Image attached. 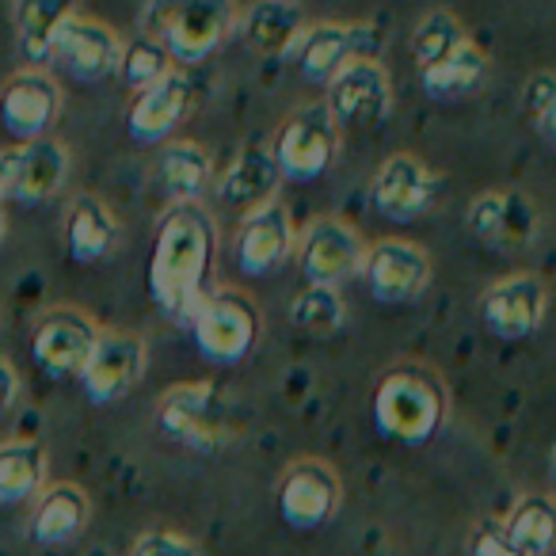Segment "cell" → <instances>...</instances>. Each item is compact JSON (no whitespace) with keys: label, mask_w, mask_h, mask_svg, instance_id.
Listing matches in <instances>:
<instances>
[{"label":"cell","mask_w":556,"mask_h":556,"mask_svg":"<svg viewBox=\"0 0 556 556\" xmlns=\"http://www.w3.org/2000/svg\"><path fill=\"white\" fill-rule=\"evenodd\" d=\"M553 100H556V73L553 70L530 73V77H526V85H522V96H518V103H522L526 118L533 123V118H538L541 111H545Z\"/></svg>","instance_id":"cell-34"},{"label":"cell","mask_w":556,"mask_h":556,"mask_svg":"<svg viewBox=\"0 0 556 556\" xmlns=\"http://www.w3.org/2000/svg\"><path fill=\"white\" fill-rule=\"evenodd\" d=\"M62 115V88L47 70H20L0 88V126L12 141L50 138Z\"/></svg>","instance_id":"cell-14"},{"label":"cell","mask_w":556,"mask_h":556,"mask_svg":"<svg viewBox=\"0 0 556 556\" xmlns=\"http://www.w3.org/2000/svg\"><path fill=\"white\" fill-rule=\"evenodd\" d=\"M290 325L298 332L313 336V340H328L348 325V305H343L340 290L332 287H305L290 305Z\"/></svg>","instance_id":"cell-31"},{"label":"cell","mask_w":556,"mask_h":556,"mask_svg":"<svg viewBox=\"0 0 556 556\" xmlns=\"http://www.w3.org/2000/svg\"><path fill=\"white\" fill-rule=\"evenodd\" d=\"M4 229H9V222H4V210H0V240H4Z\"/></svg>","instance_id":"cell-39"},{"label":"cell","mask_w":556,"mask_h":556,"mask_svg":"<svg viewBox=\"0 0 556 556\" xmlns=\"http://www.w3.org/2000/svg\"><path fill=\"white\" fill-rule=\"evenodd\" d=\"M290 4H298V0H290Z\"/></svg>","instance_id":"cell-42"},{"label":"cell","mask_w":556,"mask_h":556,"mask_svg":"<svg viewBox=\"0 0 556 556\" xmlns=\"http://www.w3.org/2000/svg\"><path fill=\"white\" fill-rule=\"evenodd\" d=\"M431 255L424 244L404 237H381L366 248V260L358 278L366 282V294L378 305H412L431 287Z\"/></svg>","instance_id":"cell-8"},{"label":"cell","mask_w":556,"mask_h":556,"mask_svg":"<svg viewBox=\"0 0 556 556\" xmlns=\"http://www.w3.org/2000/svg\"><path fill=\"white\" fill-rule=\"evenodd\" d=\"M20 396V374L16 366L9 363V358H0V412L12 408Z\"/></svg>","instance_id":"cell-37"},{"label":"cell","mask_w":556,"mask_h":556,"mask_svg":"<svg viewBox=\"0 0 556 556\" xmlns=\"http://www.w3.org/2000/svg\"><path fill=\"white\" fill-rule=\"evenodd\" d=\"M149 363V348L134 332H100L85 370H80V389L92 404H115L141 381Z\"/></svg>","instance_id":"cell-18"},{"label":"cell","mask_w":556,"mask_h":556,"mask_svg":"<svg viewBox=\"0 0 556 556\" xmlns=\"http://www.w3.org/2000/svg\"><path fill=\"white\" fill-rule=\"evenodd\" d=\"M434 194H439V176L416 153L386 156L370 179V206L386 222H416L431 210Z\"/></svg>","instance_id":"cell-17"},{"label":"cell","mask_w":556,"mask_h":556,"mask_svg":"<svg viewBox=\"0 0 556 556\" xmlns=\"http://www.w3.org/2000/svg\"><path fill=\"white\" fill-rule=\"evenodd\" d=\"M118 217L111 214V206L96 194H77L65 210V252L73 263H103L118 248Z\"/></svg>","instance_id":"cell-23"},{"label":"cell","mask_w":556,"mask_h":556,"mask_svg":"<svg viewBox=\"0 0 556 556\" xmlns=\"http://www.w3.org/2000/svg\"><path fill=\"white\" fill-rule=\"evenodd\" d=\"M0 199H4V184H0Z\"/></svg>","instance_id":"cell-41"},{"label":"cell","mask_w":556,"mask_h":556,"mask_svg":"<svg viewBox=\"0 0 556 556\" xmlns=\"http://www.w3.org/2000/svg\"><path fill=\"white\" fill-rule=\"evenodd\" d=\"M134 556H202V553L187 538H179V533H146L134 545Z\"/></svg>","instance_id":"cell-35"},{"label":"cell","mask_w":556,"mask_h":556,"mask_svg":"<svg viewBox=\"0 0 556 556\" xmlns=\"http://www.w3.org/2000/svg\"><path fill=\"white\" fill-rule=\"evenodd\" d=\"M366 240L363 232L355 229L351 222L343 217H317L309 222V229L298 237V267L305 275V287H332L340 290L343 282L363 270V260H366Z\"/></svg>","instance_id":"cell-9"},{"label":"cell","mask_w":556,"mask_h":556,"mask_svg":"<svg viewBox=\"0 0 556 556\" xmlns=\"http://www.w3.org/2000/svg\"><path fill=\"white\" fill-rule=\"evenodd\" d=\"M118 58H123V39L100 20L73 16V12L62 20L54 35V50H50V62H58L80 85L115 77Z\"/></svg>","instance_id":"cell-19"},{"label":"cell","mask_w":556,"mask_h":556,"mask_svg":"<svg viewBox=\"0 0 556 556\" xmlns=\"http://www.w3.org/2000/svg\"><path fill=\"white\" fill-rule=\"evenodd\" d=\"M465 39H469V35H465V24L450 9L427 12V16L416 24V31H412V54H416V65L419 70H431V65H439L442 58L454 54Z\"/></svg>","instance_id":"cell-32"},{"label":"cell","mask_w":556,"mask_h":556,"mask_svg":"<svg viewBox=\"0 0 556 556\" xmlns=\"http://www.w3.org/2000/svg\"><path fill=\"white\" fill-rule=\"evenodd\" d=\"M278 176L275 161H270V149L263 146H244L237 153V161L229 164L222 179H217V202L232 214H252V210L267 206L270 199H278Z\"/></svg>","instance_id":"cell-22"},{"label":"cell","mask_w":556,"mask_h":556,"mask_svg":"<svg viewBox=\"0 0 556 556\" xmlns=\"http://www.w3.org/2000/svg\"><path fill=\"white\" fill-rule=\"evenodd\" d=\"M240 24L237 0H149L141 12V35L168 50L172 65L210 62Z\"/></svg>","instance_id":"cell-2"},{"label":"cell","mask_w":556,"mask_h":556,"mask_svg":"<svg viewBox=\"0 0 556 556\" xmlns=\"http://www.w3.org/2000/svg\"><path fill=\"white\" fill-rule=\"evenodd\" d=\"M156 424L164 427V434H172L176 442L191 450H222L225 442L237 434V427L229 424L222 396L210 381H191V386H172L161 396L156 408Z\"/></svg>","instance_id":"cell-10"},{"label":"cell","mask_w":556,"mask_h":556,"mask_svg":"<svg viewBox=\"0 0 556 556\" xmlns=\"http://www.w3.org/2000/svg\"><path fill=\"white\" fill-rule=\"evenodd\" d=\"M194 348L214 366H240L263 336V313L240 290H210L191 317Z\"/></svg>","instance_id":"cell-5"},{"label":"cell","mask_w":556,"mask_h":556,"mask_svg":"<svg viewBox=\"0 0 556 556\" xmlns=\"http://www.w3.org/2000/svg\"><path fill=\"white\" fill-rule=\"evenodd\" d=\"M65 179H70V149L54 138L27 141V146L0 153V184H4V194L24 202V206L54 199Z\"/></svg>","instance_id":"cell-20"},{"label":"cell","mask_w":556,"mask_h":556,"mask_svg":"<svg viewBox=\"0 0 556 556\" xmlns=\"http://www.w3.org/2000/svg\"><path fill=\"white\" fill-rule=\"evenodd\" d=\"M153 172L172 202H202V194L214 187V161L199 141H164Z\"/></svg>","instance_id":"cell-24"},{"label":"cell","mask_w":556,"mask_h":556,"mask_svg":"<svg viewBox=\"0 0 556 556\" xmlns=\"http://www.w3.org/2000/svg\"><path fill=\"white\" fill-rule=\"evenodd\" d=\"M302 27H305L302 4H290V0H255L252 9L240 16L237 31L260 54H287L298 35H302Z\"/></svg>","instance_id":"cell-26"},{"label":"cell","mask_w":556,"mask_h":556,"mask_svg":"<svg viewBox=\"0 0 556 556\" xmlns=\"http://www.w3.org/2000/svg\"><path fill=\"white\" fill-rule=\"evenodd\" d=\"M465 232L492 252H518L530 248L541 232V210L530 194L515 191H480L465 210Z\"/></svg>","instance_id":"cell-12"},{"label":"cell","mask_w":556,"mask_h":556,"mask_svg":"<svg viewBox=\"0 0 556 556\" xmlns=\"http://www.w3.org/2000/svg\"><path fill=\"white\" fill-rule=\"evenodd\" d=\"M176 70L168 58V50L161 47L156 39H149V35H134L130 42H123V58H118V77L126 80V85L134 88V92H141V88L156 85V80H164L168 73Z\"/></svg>","instance_id":"cell-33"},{"label":"cell","mask_w":556,"mask_h":556,"mask_svg":"<svg viewBox=\"0 0 556 556\" xmlns=\"http://www.w3.org/2000/svg\"><path fill=\"white\" fill-rule=\"evenodd\" d=\"M374 42L378 31L374 24H340V20H325V24H305L294 47L287 50L290 65L302 73L309 85H328L336 73L355 58H374Z\"/></svg>","instance_id":"cell-11"},{"label":"cell","mask_w":556,"mask_h":556,"mask_svg":"<svg viewBox=\"0 0 556 556\" xmlns=\"http://www.w3.org/2000/svg\"><path fill=\"white\" fill-rule=\"evenodd\" d=\"M194 103V88L184 73L172 70L164 80L141 88L130 103V115H126V130H130L134 141L141 146H164L172 141V134L179 130V123L187 118Z\"/></svg>","instance_id":"cell-21"},{"label":"cell","mask_w":556,"mask_h":556,"mask_svg":"<svg viewBox=\"0 0 556 556\" xmlns=\"http://www.w3.org/2000/svg\"><path fill=\"white\" fill-rule=\"evenodd\" d=\"M374 427L401 446H424L446 419V386L424 363H401L374 386Z\"/></svg>","instance_id":"cell-3"},{"label":"cell","mask_w":556,"mask_h":556,"mask_svg":"<svg viewBox=\"0 0 556 556\" xmlns=\"http://www.w3.org/2000/svg\"><path fill=\"white\" fill-rule=\"evenodd\" d=\"M47 477V454L39 442H4L0 446V503H24L42 488Z\"/></svg>","instance_id":"cell-30"},{"label":"cell","mask_w":556,"mask_h":556,"mask_svg":"<svg viewBox=\"0 0 556 556\" xmlns=\"http://www.w3.org/2000/svg\"><path fill=\"white\" fill-rule=\"evenodd\" d=\"M548 282L538 270H510L480 294V325L500 343H522L545 325Z\"/></svg>","instance_id":"cell-6"},{"label":"cell","mask_w":556,"mask_h":556,"mask_svg":"<svg viewBox=\"0 0 556 556\" xmlns=\"http://www.w3.org/2000/svg\"><path fill=\"white\" fill-rule=\"evenodd\" d=\"M294 248H298L294 217H290V210L282 202L270 199L267 206L240 217L237 237H232V260H237L240 275L267 278L294 255Z\"/></svg>","instance_id":"cell-15"},{"label":"cell","mask_w":556,"mask_h":556,"mask_svg":"<svg viewBox=\"0 0 556 556\" xmlns=\"http://www.w3.org/2000/svg\"><path fill=\"white\" fill-rule=\"evenodd\" d=\"M340 477L320 457H302L278 480V515L294 530H320L340 510Z\"/></svg>","instance_id":"cell-16"},{"label":"cell","mask_w":556,"mask_h":556,"mask_svg":"<svg viewBox=\"0 0 556 556\" xmlns=\"http://www.w3.org/2000/svg\"><path fill=\"white\" fill-rule=\"evenodd\" d=\"M340 141L343 130L328 115L325 100H317L290 111L267 149L282 179H290V184H317L320 176L332 172L336 156H340Z\"/></svg>","instance_id":"cell-4"},{"label":"cell","mask_w":556,"mask_h":556,"mask_svg":"<svg viewBox=\"0 0 556 556\" xmlns=\"http://www.w3.org/2000/svg\"><path fill=\"white\" fill-rule=\"evenodd\" d=\"M488 50L477 47L472 39H465L462 47L454 50L450 58H442L439 65L431 70H419V80H424V92L427 100L434 103H465L484 88L488 80Z\"/></svg>","instance_id":"cell-25"},{"label":"cell","mask_w":556,"mask_h":556,"mask_svg":"<svg viewBox=\"0 0 556 556\" xmlns=\"http://www.w3.org/2000/svg\"><path fill=\"white\" fill-rule=\"evenodd\" d=\"M88 522V495L77 484H54L42 492L39 507H35L31 533L42 545H62L73 541Z\"/></svg>","instance_id":"cell-29"},{"label":"cell","mask_w":556,"mask_h":556,"mask_svg":"<svg viewBox=\"0 0 556 556\" xmlns=\"http://www.w3.org/2000/svg\"><path fill=\"white\" fill-rule=\"evenodd\" d=\"M533 130H538V138L545 141L548 149H556V100L548 103L538 118H533Z\"/></svg>","instance_id":"cell-38"},{"label":"cell","mask_w":556,"mask_h":556,"mask_svg":"<svg viewBox=\"0 0 556 556\" xmlns=\"http://www.w3.org/2000/svg\"><path fill=\"white\" fill-rule=\"evenodd\" d=\"M70 0H12V24H16V47L27 70H42L54 50V35L70 16Z\"/></svg>","instance_id":"cell-27"},{"label":"cell","mask_w":556,"mask_h":556,"mask_svg":"<svg viewBox=\"0 0 556 556\" xmlns=\"http://www.w3.org/2000/svg\"><path fill=\"white\" fill-rule=\"evenodd\" d=\"M325 108L340 130H374L393 111V77L378 58H355L325 85Z\"/></svg>","instance_id":"cell-7"},{"label":"cell","mask_w":556,"mask_h":556,"mask_svg":"<svg viewBox=\"0 0 556 556\" xmlns=\"http://www.w3.org/2000/svg\"><path fill=\"white\" fill-rule=\"evenodd\" d=\"M503 533L518 556H548L556 548V500L553 495H522L510 507Z\"/></svg>","instance_id":"cell-28"},{"label":"cell","mask_w":556,"mask_h":556,"mask_svg":"<svg viewBox=\"0 0 556 556\" xmlns=\"http://www.w3.org/2000/svg\"><path fill=\"white\" fill-rule=\"evenodd\" d=\"M96 340H100V328H96V320L88 313L73 309V305H54V309H47L35 320L31 355L50 378H80Z\"/></svg>","instance_id":"cell-13"},{"label":"cell","mask_w":556,"mask_h":556,"mask_svg":"<svg viewBox=\"0 0 556 556\" xmlns=\"http://www.w3.org/2000/svg\"><path fill=\"white\" fill-rule=\"evenodd\" d=\"M469 553L472 556H518L515 545L507 541L503 533V522H484L472 530V541H469Z\"/></svg>","instance_id":"cell-36"},{"label":"cell","mask_w":556,"mask_h":556,"mask_svg":"<svg viewBox=\"0 0 556 556\" xmlns=\"http://www.w3.org/2000/svg\"><path fill=\"white\" fill-rule=\"evenodd\" d=\"M217 217L202 202H172L161 217L149 252V298L164 317L191 325L194 309L210 294V270L217 260Z\"/></svg>","instance_id":"cell-1"},{"label":"cell","mask_w":556,"mask_h":556,"mask_svg":"<svg viewBox=\"0 0 556 556\" xmlns=\"http://www.w3.org/2000/svg\"><path fill=\"white\" fill-rule=\"evenodd\" d=\"M553 484H556V450H553Z\"/></svg>","instance_id":"cell-40"}]
</instances>
